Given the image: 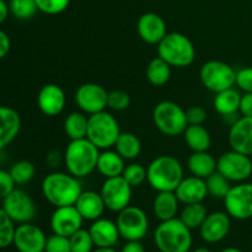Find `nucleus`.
<instances>
[{
	"label": "nucleus",
	"mask_w": 252,
	"mask_h": 252,
	"mask_svg": "<svg viewBox=\"0 0 252 252\" xmlns=\"http://www.w3.org/2000/svg\"><path fill=\"white\" fill-rule=\"evenodd\" d=\"M42 194L52 206H74L83 192L78 177L65 172H52L42 181Z\"/></svg>",
	"instance_id": "f257e3e1"
},
{
	"label": "nucleus",
	"mask_w": 252,
	"mask_h": 252,
	"mask_svg": "<svg viewBox=\"0 0 252 252\" xmlns=\"http://www.w3.org/2000/svg\"><path fill=\"white\" fill-rule=\"evenodd\" d=\"M100 149L88 138L70 140L64 152V165L69 174L84 179L93 174L97 166Z\"/></svg>",
	"instance_id": "f03ea898"
},
{
	"label": "nucleus",
	"mask_w": 252,
	"mask_h": 252,
	"mask_svg": "<svg viewBox=\"0 0 252 252\" xmlns=\"http://www.w3.org/2000/svg\"><path fill=\"white\" fill-rule=\"evenodd\" d=\"M184 179V167L172 155L155 158L147 169V181L154 191H175Z\"/></svg>",
	"instance_id": "7ed1b4c3"
},
{
	"label": "nucleus",
	"mask_w": 252,
	"mask_h": 252,
	"mask_svg": "<svg viewBox=\"0 0 252 252\" xmlns=\"http://www.w3.org/2000/svg\"><path fill=\"white\" fill-rule=\"evenodd\" d=\"M154 241L160 252H189L192 248L191 229L180 218L161 221L154 231Z\"/></svg>",
	"instance_id": "20e7f679"
},
{
	"label": "nucleus",
	"mask_w": 252,
	"mask_h": 252,
	"mask_svg": "<svg viewBox=\"0 0 252 252\" xmlns=\"http://www.w3.org/2000/svg\"><path fill=\"white\" fill-rule=\"evenodd\" d=\"M158 56L175 68H186L196 59V48L191 39L180 32H167L158 44Z\"/></svg>",
	"instance_id": "39448f33"
},
{
	"label": "nucleus",
	"mask_w": 252,
	"mask_h": 252,
	"mask_svg": "<svg viewBox=\"0 0 252 252\" xmlns=\"http://www.w3.org/2000/svg\"><path fill=\"white\" fill-rule=\"evenodd\" d=\"M121 133L120 123L112 113L105 110L89 116L86 138L100 150L115 147Z\"/></svg>",
	"instance_id": "423d86ee"
},
{
	"label": "nucleus",
	"mask_w": 252,
	"mask_h": 252,
	"mask_svg": "<svg viewBox=\"0 0 252 252\" xmlns=\"http://www.w3.org/2000/svg\"><path fill=\"white\" fill-rule=\"evenodd\" d=\"M153 122L160 133L167 137L184 134L189 122L186 111L174 101H161L153 110Z\"/></svg>",
	"instance_id": "0eeeda50"
},
{
	"label": "nucleus",
	"mask_w": 252,
	"mask_h": 252,
	"mask_svg": "<svg viewBox=\"0 0 252 252\" xmlns=\"http://www.w3.org/2000/svg\"><path fill=\"white\" fill-rule=\"evenodd\" d=\"M199 79L207 90L217 94L235 86L236 71L228 63L209 61L201 66Z\"/></svg>",
	"instance_id": "6e6552de"
},
{
	"label": "nucleus",
	"mask_w": 252,
	"mask_h": 252,
	"mask_svg": "<svg viewBox=\"0 0 252 252\" xmlns=\"http://www.w3.org/2000/svg\"><path fill=\"white\" fill-rule=\"evenodd\" d=\"M118 231L121 238L127 241H140L149 230V219L142 208L128 206L123 211L118 212L117 220Z\"/></svg>",
	"instance_id": "1a4fd4ad"
},
{
	"label": "nucleus",
	"mask_w": 252,
	"mask_h": 252,
	"mask_svg": "<svg viewBox=\"0 0 252 252\" xmlns=\"http://www.w3.org/2000/svg\"><path fill=\"white\" fill-rule=\"evenodd\" d=\"M217 171L230 182H245L252 175V160L249 155L231 149L223 153L217 160Z\"/></svg>",
	"instance_id": "9d476101"
},
{
	"label": "nucleus",
	"mask_w": 252,
	"mask_h": 252,
	"mask_svg": "<svg viewBox=\"0 0 252 252\" xmlns=\"http://www.w3.org/2000/svg\"><path fill=\"white\" fill-rule=\"evenodd\" d=\"M1 208L14 223H31L37 214V207L33 198L26 191L15 189L2 199Z\"/></svg>",
	"instance_id": "9b49d317"
},
{
	"label": "nucleus",
	"mask_w": 252,
	"mask_h": 252,
	"mask_svg": "<svg viewBox=\"0 0 252 252\" xmlns=\"http://www.w3.org/2000/svg\"><path fill=\"white\" fill-rule=\"evenodd\" d=\"M132 189L133 187L126 181L123 176L106 179L100 191L106 209L118 213L130 206Z\"/></svg>",
	"instance_id": "f8f14e48"
},
{
	"label": "nucleus",
	"mask_w": 252,
	"mask_h": 252,
	"mask_svg": "<svg viewBox=\"0 0 252 252\" xmlns=\"http://www.w3.org/2000/svg\"><path fill=\"white\" fill-rule=\"evenodd\" d=\"M225 212L234 219L246 220L252 218V184L240 182L231 186L224 198Z\"/></svg>",
	"instance_id": "ddd939ff"
},
{
	"label": "nucleus",
	"mask_w": 252,
	"mask_h": 252,
	"mask_svg": "<svg viewBox=\"0 0 252 252\" xmlns=\"http://www.w3.org/2000/svg\"><path fill=\"white\" fill-rule=\"evenodd\" d=\"M108 93L96 83L83 84L75 91V102L81 112L91 116L105 111L107 107Z\"/></svg>",
	"instance_id": "4468645a"
},
{
	"label": "nucleus",
	"mask_w": 252,
	"mask_h": 252,
	"mask_svg": "<svg viewBox=\"0 0 252 252\" xmlns=\"http://www.w3.org/2000/svg\"><path fill=\"white\" fill-rule=\"evenodd\" d=\"M46 241L47 236L43 230L31 221L17 226L12 245L19 252H44Z\"/></svg>",
	"instance_id": "2eb2a0df"
},
{
	"label": "nucleus",
	"mask_w": 252,
	"mask_h": 252,
	"mask_svg": "<svg viewBox=\"0 0 252 252\" xmlns=\"http://www.w3.org/2000/svg\"><path fill=\"white\" fill-rule=\"evenodd\" d=\"M83 223L84 218L75 206L57 207L51 217V228L53 234L66 238L83 228Z\"/></svg>",
	"instance_id": "dca6fc26"
},
{
	"label": "nucleus",
	"mask_w": 252,
	"mask_h": 252,
	"mask_svg": "<svg viewBox=\"0 0 252 252\" xmlns=\"http://www.w3.org/2000/svg\"><path fill=\"white\" fill-rule=\"evenodd\" d=\"M231 217L226 212L208 213L206 220L199 228V234L203 241L208 244H217L223 240L230 231Z\"/></svg>",
	"instance_id": "f3484780"
},
{
	"label": "nucleus",
	"mask_w": 252,
	"mask_h": 252,
	"mask_svg": "<svg viewBox=\"0 0 252 252\" xmlns=\"http://www.w3.org/2000/svg\"><path fill=\"white\" fill-rule=\"evenodd\" d=\"M65 93L57 84H47L42 86L37 95V105L39 111L48 117L61 115L65 107Z\"/></svg>",
	"instance_id": "a211bd4d"
},
{
	"label": "nucleus",
	"mask_w": 252,
	"mask_h": 252,
	"mask_svg": "<svg viewBox=\"0 0 252 252\" xmlns=\"http://www.w3.org/2000/svg\"><path fill=\"white\" fill-rule=\"evenodd\" d=\"M137 31L142 41L158 46L167 34L166 22L157 12H145L138 20Z\"/></svg>",
	"instance_id": "6ab92c4d"
},
{
	"label": "nucleus",
	"mask_w": 252,
	"mask_h": 252,
	"mask_svg": "<svg viewBox=\"0 0 252 252\" xmlns=\"http://www.w3.org/2000/svg\"><path fill=\"white\" fill-rule=\"evenodd\" d=\"M229 145L233 150L252 155V117H239L230 126L228 135Z\"/></svg>",
	"instance_id": "aec40b11"
},
{
	"label": "nucleus",
	"mask_w": 252,
	"mask_h": 252,
	"mask_svg": "<svg viewBox=\"0 0 252 252\" xmlns=\"http://www.w3.org/2000/svg\"><path fill=\"white\" fill-rule=\"evenodd\" d=\"M174 192L179 198L180 203L182 204L202 203L208 197L206 180L199 179L193 175L184 177Z\"/></svg>",
	"instance_id": "412c9836"
},
{
	"label": "nucleus",
	"mask_w": 252,
	"mask_h": 252,
	"mask_svg": "<svg viewBox=\"0 0 252 252\" xmlns=\"http://www.w3.org/2000/svg\"><path fill=\"white\" fill-rule=\"evenodd\" d=\"M89 233L96 248H113L121 238L117 224L105 218L94 220L89 228Z\"/></svg>",
	"instance_id": "4be33fe9"
},
{
	"label": "nucleus",
	"mask_w": 252,
	"mask_h": 252,
	"mask_svg": "<svg viewBox=\"0 0 252 252\" xmlns=\"http://www.w3.org/2000/svg\"><path fill=\"white\" fill-rule=\"evenodd\" d=\"M21 129V117L14 108L0 106V150L11 144Z\"/></svg>",
	"instance_id": "5701e85b"
},
{
	"label": "nucleus",
	"mask_w": 252,
	"mask_h": 252,
	"mask_svg": "<svg viewBox=\"0 0 252 252\" xmlns=\"http://www.w3.org/2000/svg\"><path fill=\"white\" fill-rule=\"evenodd\" d=\"M84 220L94 221L102 218L106 206L100 193L95 191H83L79 196L78 201L74 204Z\"/></svg>",
	"instance_id": "b1692460"
},
{
	"label": "nucleus",
	"mask_w": 252,
	"mask_h": 252,
	"mask_svg": "<svg viewBox=\"0 0 252 252\" xmlns=\"http://www.w3.org/2000/svg\"><path fill=\"white\" fill-rule=\"evenodd\" d=\"M180 201L174 191L158 192L153 202V212L160 221L176 218Z\"/></svg>",
	"instance_id": "393cba45"
},
{
	"label": "nucleus",
	"mask_w": 252,
	"mask_h": 252,
	"mask_svg": "<svg viewBox=\"0 0 252 252\" xmlns=\"http://www.w3.org/2000/svg\"><path fill=\"white\" fill-rule=\"evenodd\" d=\"M126 169V160L116 150L106 149L100 153L96 170L105 179L122 176Z\"/></svg>",
	"instance_id": "a878e982"
},
{
	"label": "nucleus",
	"mask_w": 252,
	"mask_h": 252,
	"mask_svg": "<svg viewBox=\"0 0 252 252\" xmlns=\"http://www.w3.org/2000/svg\"><path fill=\"white\" fill-rule=\"evenodd\" d=\"M187 167L191 175L206 180L217 171V160L208 152H193L187 160Z\"/></svg>",
	"instance_id": "bb28decb"
},
{
	"label": "nucleus",
	"mask_w": 252,
	"mask_h": 252,
	"mask_svg": "<svg viewBox=\"0 0 252 252\" xmlns=\"http://www.w3.org/2000/svg\"><path fill=\"white\" fill-rule=\"evenodd\" d=\"M240 100L241 94L238 89H226V90L220 91V93H217L216 96H214V110H216L219 115L223 116V117L234 116L239 112Z\"/></svg>",
	"instance_id": "cd10ccee"
},
{
	"label": "nucleus",
	"mask_w": 252,
	"mask_h": 252,
	"mask_svg": "<svg viewBox=\"0 0 252 252\" xmlns=\"http://www.w3.org/2000/svg\"><path fill=\"white\" fill-rule=\"evenodd\" d=\"M182 135L192 152H208L211 149L212 137L203 125H189Z\"/></svg>",
	"instance_id": "c85d7f7f"
},
{
	"label": "nucleus",
	"mask_w": 252,
	"mask_h": 252,
	"mask_svg": "<svg viewBox=\"0 0 252 252\" xmlns=\"http://www.w3.org/2000/svg\"><path fill=\"white\" fill-rule=\"evenodd\" d=\"M89 117L84 112H71L64 120V132L70 140L84 139L88 135Z\"/></svg>",
	"instance_id": "c756f323"
},
{
	"label": "nucleus",
	"mask_w": 252,
	"mask_h": 252,
	"mask_svg": "<svg viewBox=\"0 0 252 252\" xmlns=\"http://www.w3.org/2000/svg\"><path fill=\"white\" fill-rule=\"evenodd\" d=\"M115 149L125 160H134L142 153V142L133 133L122 132L116 142Z\"/></svg>",
	"instance_id": "7c9ffc66"
},
{
	"label": "nucleus",
	"mask_w": 252,
	"mask_h": 252,
	"mask_svg": "<svg viewBox=\"0 0 252 252\" xmlns=\"http://www.w3.org/2000/svg\"><path fill=\"white\" fill-rule=\"evenodd\" d=\"M145 75L152 85L162 86L169 83L171 78V65L158 56L149 62Z\"/></svg>",
	"instance_id": "2f4dec72"
},
{
	"label": "nucleus",
	"mask_w": 252,
	"mask_h": 252,
	"mask_svg": "<svg viewBox=\"0 0 252 252\" xmlns=\"http://www.w3.org/2000/svg\"><path fill=\"white\" fill-rule=\"evenodd\" d=\"M208 212H207L206 206L202 203H191V204H185L184 209L181 211V216L180 219L182 223L189 229H199L203 221L206 220Z\"/></svg>",
	"instance_id": "473e14b6"
},
{
	"label": "nucleus",
	"mask_w": 252,
	"mask_h": 252,
	"mask_svg": "<svg viewBox=\"0 0 252 252\" xmlns=\"http://www.w3.org/2000/svg\"><path fill=\"white\" fill-rule=\"evenodd\" d=\"M207 191L208 196L214 197V198H225L228 192L230 191V181L223 176L220 172L216 171L206 179Z\"/></svg>",
	"instance_id": "72a5a7b5"
},
{
	"label": "nucleus",
	"mask_w": 252,
	"mask_h": 252,
	"mask_svg": "<svg viewBox=\"0 0 252 252\" xmlns=\"http://www.w3.org/2000/svg\"><path fill=\"white\" fill-rule=\"evenodd\" d=\"M10 14L17 20H30L38 11L36 0H10L9 1Z\"/></svg>",
	"instance_id": "f704fd0d"
},
{
	"label": "nucleus",
	"mask_w": 252,
	"mask_h": 252,
	"mask_svg": "<svg viewBox=\"0 0 252 252\" xmlns=\"http://www.w3.org/2000/svg\"><path fill=\"white\" fill-rule=\"evenodd\" d=\"M9 172L14 180L15 185L21 186V185L29 184L33 179L34 174H36V167L29 160H20L12 165Z\"/></svg>",
	"instance_id": "c9c22d12"
},
{
	"label": "nucleus",
	"mask_w": 252,
	"mask_h": 252,
	"mask_svg": "<svg viewBox=\"0 0 252 252\" xmlns=\"http://www.w3.org/2000/svg\"><path fill=\"white\" fill-rule=\"evenodd\" d=\"M69 243H70L71 252H93L94 246H95L93 238L89 233V229L85 230L83 228L69 236Z\"/></svg>",
	"instance_id": "e433bc0d"
},
{
	"label": "nucleus",
	"mask_w": 252,
	"mask_h": 252,
	"mask_svg": "<svg viewBox=\"0 0 252 252\" xmlns=\"http://www.w3.org/2000/svg\"><path fill=\"white\" fill-rule=\"evenodd\" d=\"M15 223L9 216L5 213L2 208H0V249L9 248L12 245L15 235Z\"/></svg>",
	"instance_id": "4c0bfd02"
},
{
	"label": "nucleus",
	"mask_w": 252,
	"mask_h": 252,
	"mask_svg": "<svg viewBox=\"0 0 252 252\" xmlns=\"http://www.w3.org/2000/svg\"><path fill=\"white\" fill-rule=\"evenodd\" d=\"M122 176L130 186L138 187L147 181V169L142 164L132 162L129 165H126Z\"/></svg>",
	"instance_id": "58836bf2"
},
{
	"label": "nucleus",
	"mask_w": 252,
	"mask_h": 252,
	"mask_svg": "<svg viewBox=\"0 0 252 252\" xmlns=\"http://www.w3.org/2000/svg\"><path fill=\"white\" fill-rule=\"evenodd\" d=\"M130 105V96L127 91L125 90H113L108 93L107 98V107L113 111H125L129 107Z\"/></svg>",
	"instance_id": "ea45409f"
},
{
	"label": "nucleus",
	"mask_w": 252,
	"mask_h": 252,
	"mask_svg": "<svg viewBox=\"0 0 252 252\" xmlns=\"http://www.w3.org/2000/svg\"><path fill=\"white\" fill-rule=\"evenodd\" d=\"M38 11L46 15H58L68 9L70 0H36Z\"/></svg>",
	"instance_id": "a19ab883"
},
{
	"label": "nucleus",
	"mask_w": 252,
	"mask_h": 252,
	"mask_svg": "<svg viewBox=\"0 0 252 252\" xmlns=\"http://www.w3.org/2000/svg\"><path fill=\"white\" fill-rule=\"evenodd\" d=\"M44 252H71L69 238L53 234L47 238Z\"/></svg>",
	"instance_id": "79ce46f5"
},
{
	"label": "nucleus",
	"mask_w": 252,
	"mask_h": 252,
	"mask_svg": "<svg viewBox=\"0 0 252 252\" xmlns=\"http://www.w3.org/2000/svg\"><path fill=\"white\" fill-rule=\"evenodd\" d=\"M235 85L243 93H252V66H245L236 71Z\"/></svg>",
	"instance_id": "37998d69"
},
{
	"label": "nucleus",
	"mask_w": 252,
	"mask_h": 252,
	"mask_svg": "<svg viewBox=\"0 0 252 252\" xmlns=\"http://www.w3.org/2000/svg\"><path fill=\"white\" fill-rule=\"evenodd\" d=\"M186 117L189 125H203L207 120V111L202 106H191L186 110Z\"/></svg>",
	"instance_id": "c03bdc74"
},
{
	"label": "nucleus",
	"mask_w": 252,
	"mask_h": 252,
	"mask_svg": "<svg viewBox=\"0 0 252 252\" xmlns=\"http://www.w3.org/2000/svg\"><path fill=\"white\" fill-rule=\"evenodd\" d=\"M15 182L9 171L0 169V199H4L10 192L15 189Z\"/></svg>",
	"instance_id": "a18cd8bd"
},
{
	"label": "nucleus",
	"mask_w": 252,
	"mask_h": 252,
	"mask_svg": "<svg viewBox=\"0 0 252 252\" xmlns=\"http://www.w3.org/2000/svg\"><path fill=\"white\" fill-rule=\"evenodd\" d=\"M239 112L245 117H252V93H244L241 95Z\"/></svg>",
	"instance_id": "49530a36"
},
{
	"label": "nucleus",
	"mask_w": 252,
	"mask_h": 252,
	"mask_svg": "<svg viewBox=\"0 0 252 252\" xmlns=\"http://www.w3.org/2000/svg\"><path fill=\"white\" fill-rule=\"evenodd\" d=\"M10 48H11V41L9 34L0 30V59L5 58L9 54Z\"/></svg>",
	"instance_id": "de8ad7c7"
},
{
	"label": "nucleus",
	"mask_w": 252,
	"mask_h": 252,
	"mask_svg": "<svg viewBox=\"0 0 252 252\" xmlns=\"http://www.w3.org/2000/svg\"><path fill=\"white\" fill-rule=\"evenodd\" d=\"M47 164L51 167H57L61 162H64V154H62L59 150H51L47 154Z\"/></svg>",
	"instance_id": "09e8293b"
},
{
	"label": "nucleus",
	"mask_w": 252,
	"mask_h": 252,
	"mask_svg": "<svg viewBox=\"0 0 252 252\" xmlns=\"http://www.w3.org/2000/svg\"><path fill=\"white\" fill-rule=\"evenodd\" d=\"M121 252H145V249L140 241L133 240V241H127V244L123 246L122 251Z\"/></svg>",
	"instance_id": "8fccbe9b"
},
{
	"label": "nucleus",
	"mask_w": 252,
	"mask_h": 252,
	"mask_svg": "<svg viewBox=\"0 0 252 252\" xmlns=\"http://www.w3.org/2000/svg\"><path fill=\"white\" fill-rule=\"evenodd\" d=\"M9 14H10L9 4H7L5 0H0V25H1L2 22L6 21Z\"/></svg>",
	"instance_id": "3c124183"
},
{
	"label": "nucleus",
	"mask_w": 252,
	"mask_h": 252,
	"mask_svg": "<svg viewBox=\"0 0 252 252\" xmlns=\"http://www.w3.org/2000/svg\"><path fill=\"white\" fill-rule=\"evenodd\" d=\"M93 252H118V251L115 250L113 248H97Z\"/></svg>",
	"instance_id": "603ef678"
},
{
	"label": "nucleus",
	"mask_w": 252,
	"mask_h": 252,
	"mask_svg": "<svg viewBox=\"0 0 252 252\" xmlns=\"http://www.w3.org/2000/svg\"><path fill=\"white\" fill-rule=\"evenodd\" d=\"M192 252H212V251L207 248H197V249H194Z\"/></svg>",
	"instance_id": "864d4df0"
},
{
	"label": "nucleus",
	"mask_w": 252,
	"mask_h": 252,
	"mask_svg": "<svg viewBox=\"0 0 252 252\" xmlns=\"http://www.w3.org/2000/svg\"><path fill=\"white\" fill-rule=\"evenodd\" d=\"M221 252H243V251L239 250V249H236V248H228V249H225V250H223Z\"/></svg>",
	"instance_id": "5fc2aeb1"
}]
</instances>
